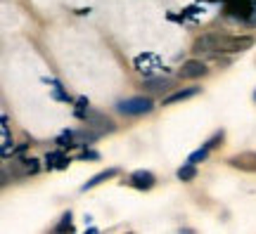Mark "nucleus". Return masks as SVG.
<instances>
[{"label": "nucleus", "mask_w": 256, "mask_h": 234, "mask_svg": "<svg viewBox=\"0 0 256 234\" xmlns=\"http://www.w3.org/2000/svg\"><path fill=\"white\" fill-rule=\"evenodd\" d=\"M19 163V168H17V175L19 178H24V175H34V173H38V161L36 159H22V161H17Z\"/></svg>", "instance_id": "12"}, {"label": "nucleus", "mask_w": 256, "mask_h": 234, "mask_svg": "<svg viewBox=\"0 0 256 234\" xmlns=\"http://www.w3.org/2000/svg\"><path fill=\"white\" fill-rule=\"evenodd\" d=\"M83 121L88 123V128L92 130H98V133H114L116 126H114V121L110 116H104L102 111H95V109H88V111H83Z\"/></svg>", "instance_id": "2"}, {"label": "nucleus", "mask_w": 256, "mask_h": 234, "mask_svg": "<svg viewBox=\"0 0 256 234\" xmlns=\"http://www.w3.org/2000/svg\"><path fill=\"white\" fill-rule=\"evenodd\" d=\"M194 95H200V88H183V90H176L171 92L168 97H164V107H171V104H178V102H185V99L194 97Z\"/></svg>", "instance_id": "8"}, {"label": "nucleus", "mask_w": 256, "mask_h": 234, "mask_svg": "<svg viewBox=\"0 0 256 234\" xmlns=\"http://www.w3.org/2000/svg\"><path fill=\"white\" fill-rule=\"evenodd\" d=\"M152 109H154V102L150 97H128L116 104V111L124 116H145Z\"/></svg>", "instance_id": "1"}, {"label": "nucleus", "mask_w": 256, "mask_h": 234, "mask_svg": "<svg viewBox=\"0 0 256 234\" xmlns=\"http://www.w3.org/2000/svg\"><path fill=\"white\" fill-rule=\"evenodd\" d=\"M228 163L232 168H240V171H247V173H256V154L244 152V154H235L230 156Z\"/></svg>", "instance_id": "7"}, {"label": "nucleus", "mask_w": 256, "mask_h": 234, "mask_svg": "<svg viewBox=\"0 0 256 234\" xmlns=\"http://www.w3.org/2000/svg\"><path fill=\"white\" fill-rule=\"evenodd\" d=\"M209 73V66L200 59H190V62H185L180 69H178V76L185 78V81H192V78H202V76H206Z\"/></svg>", "instance_id": "4"}, {"label": "nucleus", "mask_w": 256, "mask_h": 234, "mask_svg": "<svg viewBox=\"0 0 256 234\" xmlns=\"http://www.w3.org/2000/svg\"><path fill=\"white\" fill-rule=\"evenodd\" d=\"M154 173H150V171H136V173H130V178H128V185L130 187H136L140 189V192H145V189H152L154 187Z\"/></svg>", "instance_id": "6"}, {"label": "nucleus", "mask_w": 256, "mask_h": 234, "mask_svg": "<svg viewBox=\"0 0 256 234\" xmlns=\"http://www.w3.org/2000/svg\"><path fill=\"white\" fill-rule=\"evenodd\" d=\"M81 159H92V161H95V159H98V152H83Z\"/></svg>", "instance_id": "17"}, {"label": "nucleus", "mask_w": 256, "mask_h": 234, "mask_svg": "<svg viewBox=\"0 0 256 234\" xmlns=\"http://www.w3.org/2000/svg\"><path fill=\"white\" fill-rule=\"evenodd\" d=\"M254 99H256V92H254Z\"/></svg>", "instance_id": "18"}, {"label": "nucleus", "mask_w": 256, "mask_h": 234, "mask_svg": "<svg viewBox=\"0 0 256 234\" xmlns=\"http://www.w3.org/2000/svg\"><path fill=\"white\" fill-rule=\"evenodd\" d=\"M218 47H220V33H204V36H200L194 40L192 50L197 54H202V52H216Z\"/></svg>", "instance_id": "5"}, {"label": "nucleus", "mask_w": 256, "mask_h": 234, "mask_svg": "<svg viewBox=\"0 0 256 234\" xmlns=\"http://www.w3.org/2000/svg\"><path fill=\"white\" fill-rule=\"evenodd\" d=\"M171 88H174L171 78H145V83H142V90L147 92H166Z\"/></svg>", "instance_id": "9"}, {"label": "nucleus", "mask_w": 256, "mask_h": 234, "mask_svg": "<svg viewBox=\"0 0 256 234\" xmlns=\"http://www.w3.org/2000/svg\"><path fill=\"white\" fill-rule=\"evenodd\" d=\"M209 152H211V149H206V147H202V149H197V152H192L190 156H188V161H190V163H194V166H197V163H200V161H204V159L209 156Z\"/></svg>", "instance_id": "15"}, {"label": "nucleus", "mask_w": 256, "mask_h": 234, "mask_svg": "<svg viewBox=\"0 0 256 234\" xmlns=\"http://www.w3.org/2000/svg\"><path fill=\"white\" fill-rule=\"evenodd\" d=\"M220 142H223V130H220V133H216V135L211 137V140L204 144V147H206V149H214V147H218Z\"/></svg>", "instance_id": "16"}, {"label": "nucleus", "mask_w": 256, "mask_h": 234, "mask_svg": "<svg viewBox=\"0 0 256 234\" xmlns=\"http://www.w3.org/2000/svg\"><path fill=\"white\" fill-rule=\"evenodd\" d=\"M197 178V168H194V163H185V166H180L178 168V180H183V182H190Z\"/></svg>", "instance_id": "13"}, {"label": "nucleus", "mask_w": 256, "mask_h": 234, "mask_svg": "<svg viewBox=\"0 0 256 234\" xmlns=\"http://www.w3.org/2000/svg\"><path fill=\"white\" fill-rule=\"evenodd\" d=\"M46 163L50 171H62V168H66L69 166V156L64 152H50L46 156Z\"/></svg>", "instance_id": "10"}, {"label": "nucleus", "mask_w": 256, "mask_h": 234, "mask_svg": "<svg viewBox=\"0 0 256 234\" xmlns=\"http://www.w3.org/2000/svg\"><path fill=\"white\" fill-rule=\"evenodd\" d=\"M55 232H74V225H72V213H64L62 220L55 225Z\"/></svg>", "instance_id": "14"}, {"label": "nucleus", "mask_w": 256, "mask_h": 234, "mask_svg": "<svg viewBox=\"0 0 256 234\" xmlns=\"http://www.w3.org/2000/svg\"><path fill=\"white\" fill-rule=\"evenodd\" d=\"M119 175V168H107V171H102V173H98L95 178H90V180L83 185V192H88V189H92V187H98V185H102L104 180H110V178H116Z\"/></svg>", "instance_id": "11"}, {"label": "nucleus", "mask_w": 256, "mask_h": 234, "mask_svg": "<svg viewBox=\"0 0 256 234\" xmlns=\"http://www.w3.org/2000/svg\"><path fill=\"white\" fill-rule=\"evenodd\" d=\"M254 47V36H220L218 52H244Z\"/></svg>", "instance_id": "3"}]
</instances>
